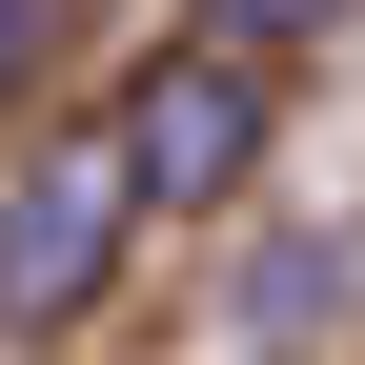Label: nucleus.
Masks as SVG:
<instances>
[{"label":"nucleus","instance_id":"obj_4","mask_svg":"<svg viewBox=\"0 0 365 365\" xmlns=\"http://www.w3.org/2000/svg\"><path fill=\"white\" fill-rule=\"evenodd\" d=\"M61 41V0H0V102H21V61Z\"/></svg>","mask_w":365,"mask_h":365},{"label":"nucleus","instance_id":"obj_1","mask_svg":"<svg viewBox=\"0 0 365 365\" xmlns=\"http://www.w3.org/2000/svg\"><path fill=\"white\" fill-rule=\"evenodd\" d=\"M122 244H143L122 143H102V122H41V143L0 163V345H61L81 304L122 284Z\"/></svg>","mask_w":365,"mask_h":365},{"label":"nucleus","instance_id":"obj_3","mask_svg":"<svg viewBox=\"0 0 365 365\" xmlns=\"http://www.w3.org/2000/svg\"><path fill=\"white\" fill-rule=\"evenodd\" d=\"M345 0H182V41H223V61H304Z\"/></svg>","mask_w":365,"mask_h":365},{"label":"nucleus","instance_id":"obj_2","mask_svg":"<svg viewBox=\"0 0 365 365\" xmlns=\"http://www.w3.org/2000/svg\"><path fill=\"white\" fill-rule=\"evenodd\" d=\"M102 143H122V182H143L163 223H203V203H244V182H264L284 102H264V61H223V41H143L122 102H102Z\"/></svg>","mask_w":365,"mask_h":365}]
</instances>
